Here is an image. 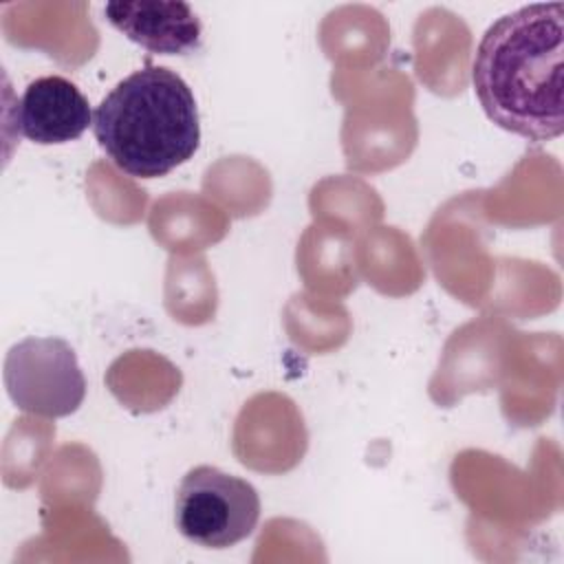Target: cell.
I'll return each instance as SVG.
<instances>
[{
	"label": "cell",
	"mask_w": 564,
	"mask_h": 564,
	"mask_svg": "<svg viewBox=\"0 0 564 564\" xmlns=\"http://www.w3.org/2000/svg\"><path fill=\"white\" fill-rule=\"evenodd\" d=\"M485 115L529 141L564 132V4L535 2L498 18L471 64Z\"/></svg>",
	"instance_id": "obj_1"
},
{
	"label": "cell",
	"mask_w": 564,
	"mask_h": 564,
	"mask_svg": "<svg viewBox=\"0 0 564 564\" xmlns=\"http://www.w3.org/2000/svg\"><path fill=\"white\" fill-rule=\"evenodd\" d=\"M4 386L18 410L59 419L73 414L86 397V377L68 341L26 337L4 359Z\"/></svg>",
	"instance_id": "obj_4"
},
{
	"label": "cell",
	"mask_w": 564,
	"mask_h": 564,
	"mask_svg": "<svg viewBox=\"0 0 564 564\" xmlns=\"http://www.w3.org/2000/svg\"><path fill=\"white\" fill-rule=\"evenodd\" d=\"M93 132L108 159L128 176H165L200 145L194 93L174 70L145 62L99 101Z\"/></svg>",
	"instance_id": "obj_2"
},
{
	"label": "cell",
	"mask_w": 564,
	"mask_h": 564,
	"mask_svg": "<svg viewBox=\"0 0 564 564\" xmlns=\"http://www.w3.org/2000/svg\"><path fill=\"white\" fill-rule=\"evenodd\" d=\"M104 15L117 31L150 53L185 55L200 44V20L187 2L112 0L104 4Z\"/></svg>",
	"instance_id": "obj_6"
},
{
	"label": "cell",
	"mask_w": 564,
	"mask_h": 564,
	"mask_svg": "<svg viewBox=\"0 0 564 564\" xmlns=\"http://www.w3.org/2000/svg\"><path fill=\"white\" fill-rule=\"evenodd\" d=\"M260 518L256 487L212 465L189 469L174 498L181 535L207 549H229L249 538Z\"/></svg>",
	"instance_id": "obj_3"
},
{
	"label": "cell",
	"mask_w": 564,
	"mask_h": 564,
	"mask_svg": "<svg viewBox=\"0 0 564 564\" xmlns=\"http://www.w3.org/2000/svg\"><path fill=\"white\" fill-rule=\"evenodd\" d=\"M15 126L33 143L59 145L79 139L93 126V110L70 79L48 75L24 88L15 106Z\"/></svg>",
	"instance_id": "obj_5"
}]
</instances>
